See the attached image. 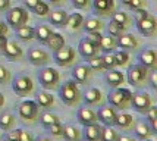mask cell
<instances>
[{"label":"cell","mask_w":157,"mask_h":141,"mask_svg":"<svg viewBox=\"0 0 157 141\" xmlns=\"http://www.w3.org/2000/svg\"><path fill=\"white\" fill-rule=\"evenodd\" d=\"M137 28L145 37H153L157 31L156 18L145 12L144 9H137Z\"/></svg>","instance_id":"cell-1"},{"label":"cell","mask_w":157,"mask_h":141,"mask_svg":"<svg viewBox=\"0 0 157 141\" xmlns=\"http://www.w3.org/2000/svg\"><path fill=\"white\" fill-rule=\"evenodd\" d=\"M60 99L68 106H76L81 100V91L75 81H66L60 88Z\"/></svg>","instance_id":"cell-2"},{"label":"cell","mask_w":157,"mask_h":141,"mask_svg":"<svg viewBox=\"0 0 157 141\" xmlns=\"http://www.w3.org/2000/svg\"><path fill=\"white\" fill-rule=\"evenodd\" d=\"M109 103L112 106H115L117 109H128L131 108V101H132V93L128 88L117 87L115 88V91H112L109 94Z\"/></svg>","instance_id":"cell-3"},{"label":"cell","mask_w":157,"mask_h":141,"mask_svg":"<svg viewBox=\"0 0 157 141\" xmlns=\"http://www.w3.org/2000/svg\"><path fill=\"white\" fill-rule=\"evenodd\" d=\"M148 75H150L148 68H145L144 65H134L128 71V81L134 87H141L147 82Z\"/></svg>","instance_id":"cell-4"},{"label":"cell","mask_w":157,"mask_h":141,"mask_svg":"<svg viewBox=\"0 0 157 141\" xmlns=\"http://www.w3.org/2000/svg\"><path fill=\"white\" fill-rule=\"evenodd\" d=\"M28 19H29L28 12L24 7H13V9H10L6 15L7 24L15 28H19V27H22V25H25L28 22Z\"/></svg>","instance_id":"cell-5"},{"label":"cell","mask_w":157,"mask_h":141,"mask_svg":"<svg viewBox=\"0 0 157 141\" xmlns=\"http://www.w3.org/2000/svg\"><path fill=\"white\" fill-rule=\"evenodd\" d=\"M38 80H40V84L44 88L53 90V88L57 87V82L60 80V75H59V72H57L56 69H53V68H46V69H43L40 72Z\"/></svg>","instance_id":"cell-6"},{"label":"cell","mask_w":157,"mask_h":141,"mask_svg":"<svg viewBox=\"0 0 157 141\" xmlns=\"http://www.w3.org/2000/svg\"><path fill=\"white\" fill-rule=\"evenodd\" d=\"M12 88H13V91L18 96H28L29 93H33V90H34V81L31 80L29 76L22 75V76H18V78L13 80Z\"/></svg>","instance_id":"cell-7"},{"label":"cell","mask_w":157,"mask_h":141,"mask_svg":"<svg viewBox=\"0 0 157 141\" xmlns=\"http://www.w3.org/2000/svg\"><path fill=\"white\" fill-rule=\"evenodd\" d=\"M18 113L24 121H34L38 116V104L33 100L22 101L18 108Z\"/></svg>","instance_id":"cell-8"},{"label":"cell","mask_w":157,"mask_h":141,"mask_svg":"<svg viewBox=\"0 0 157 141\" xmlns=\"http://www.w3.org/2000/svg\"><path fill=\"white\" fill-rule=\"evenodd\" d=\"M131 106L135 109L137 112H140V113H145V112L153 106V101H151V97L148 94L137 93V94H132Z\"/></svg>","instance_id":"cell-9"},{"label":"cell","mask_w":157,"mask_h":141,"mask_svg":"<svg viewBox=\"0 0 157 141\" xmlns=\"http://www.w3.org/2000/svg\"><path fill=\"white\" fill-rule=\"evenodd\" d=\"M55 61H56V63L60 65V66H68V65H71L72 62L75 61V50H74V47L63 46V47H60L59 50H56Z\"/></svg>","instance_id":"cell-10"},{"label":"cell","mask_w":157,"mask_h":141,"mask_svg":"<svg viewBox=\"0 0 157 141\" xmlns=\"http://www.w3.org/2000/svg\"><path fill=\"white\" fill-rule=\"evenodd\" d=\"M78 52L81 56L87 57V59H91L98 54V44H96L94 41H91L90 38H82L78 44Z\"/></svg>","instance_id":"cell-11"},{"label":"cell","mask_w":157,"mask_h":141,"mask_svg":"<svg viewBox=\"0 0 157 141\" xmlns=\"http://www.w3.org/2000/svg\"><path fill=\"white\" fill-rule=\"evenodd\" d=\"M28 59L35 66H43L50 62V54L43 49H31L28 53Z\"/></svg>","instance_id":"cell-12"},{"label":"cell","mask_w":157,"mask_h":141,"mask_svg":"<svg viewBox=\"0 0 157 141\" xmlns=\"http://www.w3.org/2000/svg\"><path fill=\"white\" fill-rule=\"evenodd\" d=\"M116 116H117V113L113 108L103 106V108L98 110V113H97V119L100 122H103L106 127H113L115 122H116Z\"/></svg>","instance_id":"cell-13"},{"label":"cell","mask_w":157,"mask_h":141,"mask_svg":"<svg viewBox=\"0 0 157 141\" xmlns=\"http://www.w3.org/2000/svg\"><path fill=\"white\" fill-rule=\"evenodd\" d=\"M76 118L78 121L81 122L82 125H91V123H97V113L93 110V109H88V108H81L78 110L76 113Z\"/></svg>","instance_id":"cell-14"},{"label":"cell","mask_w":157,"mask_h":141,"mask_svg":"<svg viewBox=\"0 0 157 141\" xmlns=\"http://www.w3.org/2000/svg\"><path fill=\"white\" fill-rule=\"evenodd\" d=\"M94 9L97 14L103 16L113 15L115 12V0H94Z\"/></svg>","instance_id":"cell-15"},{"label":"cell","mask_w":157,"mask_h":141,"mask_svg":"<svg viewBox=\"0 0 157 141\" xmlns=\"http://www.w3.org/2000/svg\"><path fill=\"white\" fill-rule=\"evenodd\" d=\"M140 62L141 65H144L145 68H151V69H156L157 66V54L154 50L151 49H145L140 53Z\"/></svg>","instance_id":"cell-16"},{"label":"cell","mask_w":157,"mask_h":141,"mask_svg":"<svg viewBox=\"0 0 157 141\" xmlns=\"http://www.w3.org/2000/svg\"><path fill=\"white\" fill-rule=\"evenodd\" d=\"M3 52H5V54H6L10 61H19V59H22V56H24L22 49H21L15 41H7L6 47H5Z\"/></svg>","instance_id":"cell-17"},{"label":"cell","mask_w":157,"mask_h":141,"mask_svg":"<svg viewBox=\"0 0 157 141\" xmlns=\"http://www.w3.org/2000/svg\"><path fill=\"white\" fill-rule=\"evenodd\" d=\"M90 75H91V69H90V66H87V65H79V66H76L75 69L72 71L74 80H75L76 82H79V84L87 82V80L90 78Z\"/></svg>","instance_id":"cell-18"},{"label":"cell","mask_w":157,"mask_h":141,"mask_svg":"<svg viewBox=\"0 0 157 141\" xmlns=\"http://www.w3.org/2000/svg\"><path fill=\"white\" fill-rule=\"evenodd\" d=\"M106 81L109 84L110 87L117 88V87H122L125 84V75L121 72V71H110L106 75Z\"/></svg>","instance_id":"cell-19"},{"label":"cell","mask_w":157,"mask_h":141,"mask_svg":"<svg viewBox=\"0 0 157 141\" xmlns=\"http://www.w3.org/2000/svg\"><path fill=\"white\" fill-rule=\"evenodd\" d=\"M117 46H121L122 49H126V50H134V49H137L140 46V41L132 34H122L119 37Z\"/></svg>","instance_id":"cell-20"},{"label":"cell","mask_w":157,"mask_h":141,"mask_svg":"<svg viewBox=\"0 0 157 141\" xmlns=\"http://www.w3.org/2000/svg\"><path fill=\"white\" fill-rule=\"evenodd\" d=\"M115 125H117V127L122 128V129H132V128L135 127V119L129 113H121L116 116Z\"/></svg>","instance_id":"cell-21"},{"label":"cell","mask_w":157,"mask_h":141,"mask_svg":"<svg viewBox=\"0 0 157 141\" xmlns=\"http://www.w3.org/2000/svg\"><path fill=\"white\" fill-rule=\"evenodd\" d=\"M116 47H117V41L112 35H103L100 43H98V49H101L103 52H106V53L113 52Z\"/></svg>","instance_id":"cell-22"},{"label":"cell","mask_w":157,"mask_h":141,"mask_svg":"<svg viewBox=\"0 0 157 141\" xmlns=\"http://www.w3.org/2000/svg\"><path fill=\"white\" fill-rule=\"evenodd\" d=\"M85 137L88 141H100L101 137V127L97 123L85 125Z\"/></svg>","instance_id":"cell-23"},{"label":"cell","mask_w":157,"mask_h":141,"mask_svg":"<svg viewBox=\"0 0 157 141\" xmlns=\"http://www.w3.org/2000/svg\"><path fill=\"white\" fill-rule=\"evenodd\" d=\"M46 44H47L52 50L56 52V50H59L60 47L65 46V38H63V35H60L59 33H52L50 37L46 40Z\"/></svg>","instance_id":"cell-24"},{"label":"cell","mask_w":157,"mask_h":141,"mask_svg":"<svg viewBox=\"0 0 157 141\" xmlns=\"http://www.w3.org/2000/svg\"><path fill=\"white\" fill-rule=\"evenodd\" d=\"M84 101L87 103V104H98L100 101H101V91L98 90V88H90L88 91L85 93L84 96Z\"/></svg>","instance_id":"cell-25"},{"label":"cell","mask_w":157,"mask_h":141,"mask_svg":"<svg viewBox=\"0 0 157 141\" xmlns=\"http://www.w3.org/2000/svg\"><path fill=\"white\" fill-rule=\"evenodd\" d=\"M135 134H137L138 138H141V140H147V138H150L151 135L154 134V131L151 129V127L148 123H145V122H140L135 128Z\"/></svg>","instance_id":"cell-26"},{"label":"cell","mask_w":157,"mask_h":141,"mask_svg":"<svg viewBox=\"0 0 157 141\" xmlns=\"http://www.w3.org/2000/svg\"><path fill=\"white\" fill-rule=\"evenodd\" d=\"M37 104L41 108H52L55 104V97L48 91H43L37 96Z\"/></svg>","instance_id":"cell-27"},{"label":"cell","mask_w":157,"mask_h":141,"mask_svg":"<svg viewBox=\"0 0 157 141\" xmlns=\"http://www.w3.org/2000/svg\"><path fill=\"white\" fill-rule=\"evenodd\" d=\"M66 19H68V14H66L65 10H60V9L52 12V16H50L52 24H55L57 27H63V25L66 24Z\"/></svg>","instance_id":"cell-28"},{"label":"cell","mask_w":157,"mask_h":141,"mask_svg":"<svg viewBox=\"0 0 157 141\" xmlns=\"http://www.w3.org/2000/svg\"><path fill=\"white\" fill-rule=\"evenodd\" d=\"M50 34H52V29L47 25H38L34 29V37L41 43H46V40L50 37Z\"/></svg>","instance_id":"cell-29"},{"label":"cell","mask_w":157,"mask_h":141,"mask_svg":"<svg viewBox=\"0 0 157 141\" xmlns=\"http://www.w3.org/2000/svg\"><path fill=\"white\" fill-rule=\"evenodd\" d=\"M63 135H65L66 141H81L79 131L75 127H72V125H66L63 128Z\"/></svg>","instance_id":"cell-30"},{"label":"cell","mask_w":157,"mask_h":141,"mask_svg":"<svg viewBox=\"0 0 157 141\" xmlns=\"http://www.w3.org/2000/svg\"><path fill=\"white\" fill-rule=\"evenodd\" d=\"M15 125V116L12 113H3L0 115V128L3 129V131H7V129H10V128H13Z\"/></svg>","instance_id":"cell-31"},{"label":"cell","mask_w":157,"mask_h":141,"mask_svg":"<svg viewBox=\"0 0 157 141\" xmlns=\"http://www.w3.org/2000/svg\"><path fill=\"white\" fill-rule=\"evenodd\" d=\"M16 34H18V37H19L21 40L29 41V40H33V38H34V28L28 27V25H22V27L18 28Z\"/></svg>","instance_id":"cell-32"},{"label":"cell","mask_w":157,"mask_h":141,"mask_svg":"<svg viewBox=\"0 0 157 141\" xmlns=\"http://www.w3.org/2000/svg\"><path fill=\"white\" fill-rule=\"evenodd\" d=\"M112 21L125 28H128L131 25V16L125 12H113V19Z\"/></svg>","instance_id":"cell-33"},{"label":"cell","mask_w":157,"mask_h":141,"mask_svg":"<svg viewBox=\"0 0 157 141\" xmlns=\"http://www.w3.org/2000/svg\"><path fill=\"white\" fill-rule=\"evenodd\" d=\"M84 24V18H82L81 14H74V15H68V19H66V24L65 25H68L71 27L72 29H76V28H79Z\"/></svg>","instance_id":"cell-34"},{"label":"cell","mask_w":157,"mask_h":141,"mask_svg":"<svg viewBox=\"0 0 157 141\" xmlns=\"http://www.w3.org/2000/svg\"><path fill=\"white\" fill-rule=\"evenodd\" d=\"M119 135L115 129H112V127H101V137L100 141H117Z\"/></svg>","instance_id":"cell-35"},{"label":"cell","mask_w":157,"mask_h":141,"mask_svg":"<svg viewBox=\"0 0 157 141\" xmlns=\"http://www.w3.org/2000/svg\"><path fill=\"white\" fill-rule=\"evenodd\" d=\"M84 27H85V31H88V33L100 31L103 28V22L100 19H97V18H90V19H87V22L84 24Z\"/></svg>","instance_id":"cell-36"},{"label":"cell","mask_w":157,"mask_h":141,"mask_svg":"<svg viewBox=\"0 0 157 141\" xmlns=\"http://www.w3.org/2000/svg\"><path fill=\"white\" fill-rule=\"evenodd\" d=\"M145 115H147V121L150 122L151 129L156 132L157 131V108L156 106H151V108L145 112Z\"/></svg>","instance_id":"cell-37"},{"label":"cell","mask_w":157,"mask_h":141,"mask_svg":"<svg viewBox=\"0 0 157 141\" xmlns=\"http://www.w3.org/2000/svg\"><path fill=\"white\" fill-rule=\"evenodd\" d=\"M88 66L93 71H106V66H104L103 59L100 56H94V57L88 59Z\"/></svg>","instance_id":"cell-38"},{"label":"cell","mask_w":157,"mask_h":141,"mask_svg":"<svg viewBox=\"0 0 157 141\" xmlns=\"http://www.w3.org/2000/svg\"><path fill=\"white\" fill-rule=\"evenodd\" d=\"M125 29H126L125 27L119 25V24L113 22V21L109 24V33H110V35H112V37H115V38H116V37H121V35L125 33Z\"/></svg>","instance_id":"cell-39"},{"label":"cell","mask_w":157,"mask_h":141,"mask_svg":"<svg viewBox=\"0 0 157 141\" xmlns=\"http://www.w3.org/2000/svg\"><path fill=\"white\" fill-rule=\"evenodd\" d=\"M57 122H60V119L55 113H46V115H43V118H41V123L47 128L50 125H53V123H57Z\"/></svg>","instance_id":"cell-40"},{"label":"cell","mask_w":157,"mask_h":141,"mask_svg":"<svg viewBox=\"0 0 157 141\" xmlns=\"http://www.w3.org/2000/svg\"><path fill=\"white\" fill-rule=\"evenodd\" d=\"M123 5H126L128 7L137 10V9H144L147 7V2L145 0H122Z\"/></svg>","instance_id":"cell-41"},{"label":"cell","mask_w":157,"mask_h":141,"mask_svg":"<svg viewBox=\"0 0 157 141\" xmlns=\"http://www.w3.org/2000/svg\"><path fill=\"white\" fill-rule=\"evenodd\" d=\"M115 61H116V65H119V66H126L129 62V54L121 50V52L115 53Z\"/></svg>","instance_id":"cell-42"},{"label":"cell","mask_w":157,"mask_h":141,"mask_svg":"<svg viewBox=\"0 0 157 141\" xmlns=\"http://www.w3.org/2000/svg\"><path fill=\"white\" fill-rule=\"evenodd\" d=\"M103 59V63H104V66H106V69H110V68H115L116 66V61H115V54H104L101 57Z\"/></svg>","instance_id":"cell-43"},{"label":"cell","mask_w":157,"mask_h":141,"mask_svg":"<svg viewBox=\"0 0 157 141\" xmlns=\"http://www.w3.org/2000/svg\"><path fill=\"white\" fill-rule=\"evenodd\" d=\"M33 10H34L38 16H46V15L48 14V6L44 3V2H40V3H38V5L33 9Z\"/></svg>","instance_id":"cell-44"},{"label":"cell","mask_w":157,"mask_h":141,"mask_svg":"<svg viewBox=\"0 0 157 141\" xmlns=\"http://www.w3.org/2000/svg\"><path fill=\"white\" fill-rule=\"evenodd\" d=\"M9 81H10V72L0 65V84H7Z\"/></svg>","instance_id":"cell-45"},{"label":"cell","mask_w":157,"mask_h":141,"mask_svg":"<svg viewBox=\"0 0 157 141\" xmlns=\"http://www.w3.org/2000/svg\"><path fill=\"white\" fill-rule=\"evenodd\" d=\"M50 132L53 135H56V137H60V135H63V125H62L60 122H57V123H53V125H50Z\"/></svg>","instance_id":"cell-46"},{"label":"cell","mask_w":157,"mask_h":141,"mask_svg":"<svg viewBox=\"0 0 157 141\" xmlns=\"http://www.w3.org/2000/svg\"><path fill=\"white\" fill-rule=\"evenodd\" d=\"M19 141H34V137L29 131H25V129H21L19 131Z\"/></svg>","instance_id":"cell-47"},{"label":"cell","mask_w":157,"mask_h":141,"mask_svg":"<svg viewBox=\"0 0 157 141\" xmlns=\"http://www.w3.org/2000/svg\"><path fill=\"white\" fill-rule=\"evenodd\" d=\"M72 5L76 9H85V7H88L90 0H72Z\"/></svg>","instance_id":"cell-48"},{"label":"cell","mask_w":157,"mask_h":141,"mask_svg":"<svg viewBox=\"0 0 157 141\" xmlns=\"http://www.w3.org/2000/svg\"><path fill=\"white\" fill-rule=\"evenodd\" d=\"M101 34H100V31H93V33H90V40L91 41H94V43H96V44H98V43H100V40H101Z\"/></svg>","instance_id":"cell-49"},{"label":"cell","mask_w":157,"mask_h":141,"mask_svg":"<svg viewBox=\"0 0 157 141\" xmlns=\"http://www.w3.org/2000/svg\"><path fill=\"white\" fill-rule=\"evenodd\" d=\"M19 131L21 129H13L7 134V140L9 141H19Z\"/></svg>","instance_id":"cell-50"},{"label":"cell","mask_w":157,"mask_h":141,"mask_svg":"<svg viewBox=\"0 0 157 141\" xmlns=\"http://www.w3.org/2000/svg\"><path fill=\"white\" fill-rule=\"evenodd\" d=\"M150 82H151V87H153V88H157V72L154 71V69H153V72H151Z\"/></svg>","instance_id":"cell-51"},{"label":"cell","mask_w":157,"mask_h":141,"mask_svg":"<svg viewBox=\"0 0 157 141\" xmlns=\"http://www.w3.org/2000/svg\"><path fill=\"white\" fill-rule=\"evenodd\" d=\"M40 2H41V0H25V5H27L29 9H34V7L37 6Z\"/></svg>","instance_id":"cell-52"},{"label":"cell","mask_w":157,"mask_h":141,"mask_svg":"<svg viewBox=\"0 0 157 141\" xmlns=\"http://www.w3.org/2000/svg\"><path fill=\"white\" fill-rule=\"evenodd\" d=\"M7 33H9V28H7V25L5 24V22H2V21H0V35H6Z\"/></svg>","instance_id":"cell-53"},{"label":"cell","mask_w":157,"mask_h":141,"mask_svg":"<svg viewBox=\"0 0 157 141\" xmlns=\"http://www.w3.org/2000/svg\"><path fill=\"white\" fill-rule=\"evenodd\" d=\"M10 6V0H0V10H6Z\"/></svg>","instance_id":"cell-54"},{"label":"cell","mask_w":157,"mask_h":141,"mask_svg":"<svg viewBox=\"0 0 157 141\" xmlns=\"http://www.w3.org/2000/svg\"><path fill=\"white\" fill-rule=\"evenodd\" d=\"M6 43H7L6 35H0V50H5V47H6Z\"/></svg>","instance_id":"cell-55"},{"label":"cell","mask_w":157,"mask_h":141,"mask_svg":"<svg viewBox=\"0 0 157 141\" xmlns=\"http://www.w3.org/2000/svg\"><path fill=\"white\" fill-rule=\"evenodd\" d=\"M117 141H135L132 137H128V135H122V137H119Z\"/></svg>","instance_id":"cell-56"},{"label":"cell","mask_w":157,"mask_h":141,"mask_svg":"<svg viewBox=\"0 0 157 141\" xmlns=\"http://www.w3.org/2000/svg\"><path fill=\"white\" fill-rule=\"evenodd\" d=\"M3 104H5V96L0 93V109L3 108Z\"/></svg>","instance_id":"cell-57"},{"label":"cell","mask_w":157,"mask_h":141,"mask_svg":"<svg viewBox=\"0 0 157 141\" xmlns=\"http://www.w3.org/2000/svg\"><path fill=\"white\" fill-rule=\"evenodd\" d=\"M34 141H52L50 138H47V137H41V138H38V140H34Z\"/></svg>","instance_id":"cell-58"},{"label":"cell","mask_w":157,"mask_h":141,"mask_svg":"<svg viewBox=\"0 0 157 141\" xmlns=\"http://www.w3.org/2000/svg\"><path fill=\"white\" fill-rule=\"evenodd\" d=\"M50 2H52V3H55V5H59V3H62L63 0H50Z\"/></svg>","instance_id":"cell-59"},{"label":"cell","mask_w":157,"mask_h":141,"mask_svg":"<svg viewBox=\"0 0 157 141\" xmlns=\"http://www.w3.org/2000/svg\"><path fill=\"white\" fill-rule=\"evenodd\" d=\"M2 141H9V140H7V138H6V140H5V138H3V140H2Z\"/></svg>","instance_id":"cell-60"},{"label":"cell","mask_w":157,"mask_h":141,"mask_svg":"<svg viewBox=\"0 0 157 141\" xmlns=\"http://www.w3.org/2000/svg\"><path fill=\"white\" fill-rule=\"evenodd\" d=\"M145 141H151V140H150V138H147V140H145Z\"/></svg>","instance_id":"cell-61"}]
</instances>
